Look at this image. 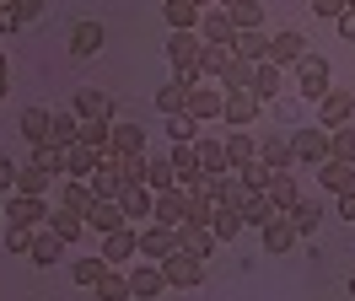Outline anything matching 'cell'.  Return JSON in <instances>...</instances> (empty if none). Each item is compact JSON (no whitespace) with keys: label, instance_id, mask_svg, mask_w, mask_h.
Masks as SVG:
<instances>
[{"label":"cell","instance_id":"6da1fadb","mask_svg":"<svg viewBox=\"0 0 355 301\" xmlns=\"http://www.w3.org/2000/svg\"><path fill=\"white\" fill-rule=\"evenodd\" d=\"M156 269H162V280H167L173 291H189V285H200V280H205V264H200L194 253H183V248H178V253H167Z\"/></svg>","mask_w":355,"mask_h":301},{"label":"cell","instance_id":"5b68a950","mask_svg":"<svg viewBox=\"0 0 355 301\" xmlns=\"http://www.w3.org/2000/svg\"><path fill=\"white\" fill-rule=\"evenodd\" d=\"M108 156H113V162H124V156H146V129L135 124V119H113Z\"/></svg>","mask_w":355,"mask_h":301},{"label":"cell","instance_id":"d4e9b609","mask_svg":"<svg viewBox=\"0 0 355 301\" xmlns=\"http://www.w3.org/2000/svg\"><path fill=\"white\" fill-rule=\"evenodd\" d=\"M162 17H167L173 33H200V6H194V0H167Z\"/></svg>","mask_w":355,"mask_h":301},{"label":"cell","instance_id":"7a4b0ae2","mask_svg":"<svg viewBox=\"0 0 355 301\" xmlns=\"http://www.w3.org/2000/svg\"><path fill=\"white\" fill-rule=\"evenodd\" d=\"M291 162H302V167H323L329 162V129H296L291 135Z\"/></svg>","mask_w":355,"mask_h":301},{"label":"cell","instance_id":"6f0895ef","mask_svg":"<svg viewBox=\"0 0 355 301\" xmlns=\"http://www.w3.org/2000/svg\"><path fill=\"white\" fill-rule=\"evenodd\" d=\"M11 189H17V162H11V156H0V194L11 199Z\"/></svg>","mask_w":355,"mask_h":301},{"label":"cell","instance_id":"9a60e30c","mask_svg":"<svg viewBox=\"0 0 355 301\" xmlns=\"http://www.w3.org/2000/svg\"><path fill=\"white\" fill-rule=\"evenodd\" d=\"M167 253H178V232H167V226H146V232H140V258H156V264H162V258Z\"/></svg>","mask_w":355,"mask_h":301},{"label":"cell","instance_id":"4316f807","mask_svg":"<svg viewBox=\"0 0 355 301\" xmlns=\"http://www.w3.org/2000/svg\"><path fill=\"white\" fill-rule=\"evenodd\" d=\"M97 49H103V27H97V22H76V27H70V54H76V60H92Z\"/></svg>","mask_w":355,"mask_h":301},{"label":"cell","instance_id":"db71d44e","mask_svg":"<svg viewBox=\"0 0 355 301\" xmlns=\"http://www.w3.org/2000/svg\"><path fill=\"white\" fill-rule=\"evenodd\" d=\"M221 205H226V210H237V215H243V205H248L243 178H221Z\"/></svg>","mask_w":355,"mask_h":301},{"label":"cell","instance_id":"ffe728a7","mask_svg":"<svg viewBox=\"0 0 355 301\" xmlns=\"http://www.w3.org/2000/svg\"><path fill=\"white\" fill-rule=\"evenodd\" d=\"M221 146H226V172H243L248 162H259V146H253V135H243V129L226 135Z\"/></svg>","mask_w":355,"mask_h":301},{"label":"cell","instance_id":"f546056e","mask_svg":"<svg viewBox=\"0 0 355 301\" xmlns=\"http://www.w3.org/2000/svg\"><path fill=\"white\" fill-rule=\"evenodd\" d=\"M146 189L151 194H173L178 189V172L167 156H146Z\"/></svg>","mask_w":355,"mask_h":301},{"label":"cell","instance_id":"484cf974","mask_svg":"<svg viewBox=\"0 0 355 301\" xmlns=\"http://www.w3.org/2000/svg\"><path fill=\"white\" fill-rule=\"evenodd\" d=\"M226 22H232V33H264V6L237 0V6H226Z\"/></svg>","mask_w":355,"mask_h":301},{"label":"cell","instance_id":"9c48e42d","mask_svg":"<svg viewBox=\"0 0 355 301\" xmlns=\"http://www.w3.org/2000/svg\"><path fill=\"white\" fill-rule=\"evenodd\" d=\"M87 226L97 237H113V232H124V226H130V215H124V205H119V199H97V205H92V215H87Z\"/></svg>","mask_w":355,"mask_h":301},{"label":"cell","instance_id":"e0dca14e","mask_svg":"<svg viewBox=\"0 0 355 301\" xmlns=\"http://www.w3.org/2000/svg\"><path fill=\"white\" fill-rule=\"evenodd\" d=\"M200 38L216 43V49H232V43H237V33H232L226 11H200Z\"/></svg>","mask_w":355,"mask_h":301},{"label":"cell","instance_id":"8d00e7d4","mask_svg":"<svg viewBox=\"0 0 355 301\" xmlns=\"http://www.w3.org/2000/svg\"><path fill=\"white\" fill-rule=\"evenodd\" d=\"M119 205H124V215H130V226H135L140 215H151V210H156V194L146 189V183H135V189H124V199H119Z\"/></svg>","mask_w":355,"mask_h":301},{"label":"cell","instance_id":"6125c7cd","mask_svg":"<svg viewBox=\"0 0 355 301\" xmlns=\"http://www.w3.org/2000/svg\"><path fill=\"white\" fill-rule=\"evenodd\" d=\"M339 215H345V221H355V189L339 194Z\"/></svg>","mask_w":355,"mask_h":301},{"label":"cell","instance_id":"60d3db41","mask_svg":"<svg viewBox=\"0 0 355 301\" xmlns=\"http://www.w3.org/2000/svg\"><path fill=\"white\" fill-rule=\"evenodd\" d=\"M226 64H232V49H216V43H205V49H200V64H194V70L221 81V76H226Z\"/></svg>","mask_w":355,"mask_h":301},{"label":"cell","instance_id":"f907efd6","mask_svg":"<svg viewBox=\"0 0 355 301\" xmlns=\"http://www.w3.org/2000/svg\"><path fill=\"white\" fill-rule=\"evenodd\" d=\"M167 140H173V146H194V140H200V129H194V119H189V113H178V119H167Z\"/></svg>","mask_w":355,"mask_h":301},{"label":"cell","instance_id":"f1b7e54d","mask_svg":"<svg viewBox=\"0 0 355 301\" xmlns=\"http://www.w3.org/2000/svg\"><path fill=\"white\" fill-rule=\"evenodd\" d=\"M264 199H269L280 215H286L291 205L302 199V189H296V178H291V172H275V178H269V189H264Z\"/></svg>","mask_w":355,"mask_h":301},{"label":"cell","instance_id":"be15d7a7","mask_svg":"<svg viewBox=\"0 0 355 301\" xmlns=\"http://www.w3.org/2000/svg\"><path fill=\"white\" fill-rule=\"evenodd\" d=\"M11 92V64H6V49H0V97Z\"/></svg>","mask_w":355,"mask_h":301},{"label":"cell","instance_id":"9f6ffc18","mask_svg":"<svg viewBox=\"0 0 355 301\" xmlns=\"http://www.w3.org/2000/svg\"><path fill=\"white\" fill-rule=\"evenodd\" d=\"M6 248L11 253H33V226H11L6 221Z\"/></svg>","mask_w":355,"mask_h":301},{"label":"cell","instance_id":"ba28073f","mask_svg":"<svg viewBox=\"0 0 355 301\" xmlns=\"http://www.w3.org/2000/svg\"><path fill=\"white\" fill-rule=\"evenodd\" d=\"M6 221H11V226H38V221H49V199L11 194V199H6Z\"/></svg>","mask_w":355,"mask_h":301},{"label":"cell","instance_id":"ee69618b","mask_svg":"<svg viewBox=\"0 0 355 301\" xmlns=\"http://www.w3.org/2000/svg\"><path fill=\"white\" fill-rule=\"evenodd\" d=\"M264 49H269L264 33H237V43H232V54H237V60H248V64L264 60Z\"/></svg>","mask_w":355,"mask_h":301},{"label":"cell","instance_id":"bcb514c9","mask_svg":"<svg viewBox=\"0 0 355 301\" xmlns=\"http://www.w3.org/2000/svg\"><path fill=\"white\" fill-rule=\"evenodd\" d=\"M92 291H97L103 301H130V275H119V269H108V275L97 280Z\"/></svg>","mask_w":355,"mask_h":301},{"label":"cell","instance_id":"91938a15","mask_svg":"<svg viewBox=\"0 0 355 301\" xmlns=\"http://www.w3.org/2000/svg\"><path fill=\"white\" fill-rule=\"evenodd\" d=\"M339 33H345V43H355V6H345V17H339Z\"/></svg>","mask_w":355,"mask_h":301},{"label":"cell","instance_id":"277c9868","mask_svg":"<svg viewBox=\"0 0 355 301\" xmlns=\"http://www.w3.org/2000/svg\"><path fill=\"white\" fill-rule=\"evenodd\" d=\"M350 119H355V92L350 86H329V97L318 103V124L339 129V124H350Z\"/></svg>","mask_w":355,"mask_h":301},{"label":"cell","instance_id":"f6af8a7d","mask_svg":"<svg viewBox=\"0 0 355 301\" xmlns=\"http://www.w3.org/2000/svg\"><path fill=\"white\" fill-rule=\"evenodd\" d=\"M210 232H216V242H232V237L243 232V215L226 210V205H216V215H210Z\"/></svg>","mask_w":355,"mask_h":301},{"label":"cell","instance_id":"8fae6325","mask_svg":"<svg viewBox=\"0 0 355 301\" xmlns=\"http://www.w3.org/2000/svg\"><path fill=\"white\" fill-rule=\"evenodd\" d=\"M87 183H92V194H97V199H124V189H130L113 156H103V162H97V172H92Z\"/></svg>","mask_w":355,"mask_h":301},{"label":"cell","instance_id":"94428289","mask_svg":"<svg viewBox=\"0 0 355 301\" xmlns=\"http://www.w3.org/2000/svg\"><path fill=\"white\" fill-rule=\"evenodd\" d=\"M11 27H22V17H17V6H0V33H11Z\"/></svg>","mask_w":355,"mask_h":301},{"label":"cell","instance_id":"03108f58","mask_svg":"<svg viewBox=\"0 0 355 301\" xmlns=\"http://www.w3.org/2000/svg\"><path fill=\"white\" fill-rule=\"evenodd\" d=\"M350 296H355V280H350Z\"/></svg>","mask_w":355,"mask_h":301},{"label":"cell","instance_id":"e7e4bbea","mask_svg":"<svg viewBox=\"0 0 355 301\" xmlns=\"http://www.w3.org/2000/svg\"><path fill=\"white\" fill-rule=\"evenodd\" d=\"M0 221H6V205H0Z\"/></svg>","mask_w":355,"mask_h":301},{"label":"cell","instance_id":"f5cc1de1","mask_svg":"<svg viewBox=\"0 0 355 301\" xmlns=\"http://www.w3.org/2000/svg\"><path fill=\"white\" fill-rule=\"evenodd\" d=\"M33 167H44L49 178L65 172V150H60V146H33Z\"/></svg>","mask_w":355,"mask_h":301},{"label":"cell","instance_id":"816d5d0a","mask_svg":"<svg viewBox=\"0 0 355 301\" xmlns=\"http://www.w3.org/2000/svg\"><path fill=\"white\" fill-rule=\"evenodd\" d=\"M183 103H189V92H183V86H162V92H156V108H162V113H167V119H178V113H183Z\"/></svg>","mask_w":355,"mask_h":301},{"label":"cell","instance_id":"1f68e13d","mask_svg":"<svg viewBox=\"0 0 355 301\" xmlns=\"http://www.w3.org/2000/svg\"><path fill=\"white\" fill-rule=\"evenodd\" d=\"M318 183H323V189L329 194H350L355 189V167H345V162H323V167H318Z\"/></svg>","mask_w":355,"mask_h":301},{"label":"cell","instance_id":"74e56055","mask_svg":"<svg viewBox=\"0 0 355 301\" xmlns=\"http://www.w3.org/2000/svg\"><path fill=\"white\" fill-rule=\"evenodd\" d=\"M49 183H54V178H49L44 167H17V189H11V194H33V199H49Z\"/></svg>","mask_w":355,"mask_h":301},{"label":"cell","instance_id":"681fc988","mask_svg":"<svg viewBox=\"0 0 355 301\" xmlns=\"http://www.w3.org/2000/svg\"><path fill=\"white\" fill-rule=\"evenodd\" d=\"M108 135H113V124H81L76 140H81L87 150H97V156H108Z\"/></svg>","mask_w":355,"mask_h":301},{"label":"cell","instance_id":"f35d334b","mask_svg":"<svg viewBox=\"0 0 355 301\" xmlns=\"http://www.w3.org/2000/svg\"><path fill=\"white\" fill-rule=\"evenodd\" d=\"M194 150H200V172L226 178V146H221V140H194Z\"/></svg>","mask_w":355,"mask_h":301},{"label":"cell","instance_id":"e575fe53","mask_svg":"<svg viewBox=\"0 0 355 301\" xmlns=\"http://www.w3.org/2000/svg\"><path fill=\"white\" fill-rule=\"evenodd\" d=\"M259 162H264L269 172H286V167H291V140H286V135H264V150H259Z\"/></svg>","mask_w":355,"mask_h":301},{"label":"cell","instance_id":"4dcf8cb0","mask_svg":"<svg viewBox=\"0 0 355 301\" xmlns=\"http://www.w3.org/2000/svg\"><path fill=\"white\" fill-rule=\"evenodd\" d=\"M60 205H65V210H76V215H92L97 194H92V183H87V178H70L65 189H60Z\"/></svg>","mask_w":355,"mask_h":301},{"label":"cell","instance_id":"7bdbcfd3","mask_svg":"<svg viewBox=\"0 0 355 301\" xmlns=\"http://www.w3.org/2000/svg\"><path fill=\"white\" fill-rule=\"evenodd\" d=\"M76 135H81V119L76 113H54V129H49V146H76Z\"/></svg>","mask_w":355,"mask_h":301},{"label":"cell","instance_id":"11a10c76","mask_svg":"<svg viewBox=\"0 0 355 301\" xmlns=\"http://www.w3.org/2000/svg\"><path fill=\"white\" fill-rule=\"evenodd\" d=\"M269 178H275V172H269L264 162H248V167H243V189H248V194H264Z\"/></svg>","mask_w":355,"mask_h":301},{"label":"cell","instance_id":"ac0fdd59","mask_svg":"<svg viewBox=\"0 0 355 301\" xmlns=\"http://www.w3.org/2000/svg\"><path fill=\"white\" fill-rule=\"evenodd\" d=\"M167 162H173V172H178V189H194V183L205 178V172H200V150H194V146H173Z\"/></svg>","mask_w":355,"mask_h":301},{"label":"cell","instance_id":"d6986e66","mask_svg":"<svg viewBox=\"0 0 355 301\" xmlns=\"http://www.w3.org/2000/svg\"><path fill=\"white\" fill-rule=\"evenodd\" d=\"M178 248H183V253H194V258H210L221 242H216L210 226H178Z\"/></svg>","mask_w":355,"mask_h":301},{"label":"cell","instance_id":"d590c367","mask_svg":"<svg viewBox=\"0 0 355 301\" xmlns=\"http://www.w3.org/2000/svg\"><path fill=\"white\" fill-rule=\"evenodd\" d=\"M97 162H103V156H97V150H87L81 140H76V146H65V172H70V178H92V172H97Z\"/></svg>","mask_w":355,"mask_h":301},{"label":"cell","instance_id":"603a6c76","mask_svg":"<svg viewBox=\"0 0 355 301\" xmlns=\"http://www.w3.org/2000/svg\"><path fill=\"white\" fill-rule=\"evenodd\" d=\"M286 221L296 226V237H312L318 226H323V205H318V199H296V205L286 210Z\"/></svg>","mask_w":355,"mask_h":301},{"label":"cell","instance_id":"3957f363","mask_svg":"<svg viewBox=\"0 0 355 301\" xmlns=\"http://www.w3.org/2000/svg\"><path fill=\"white\" fill-rule=\"evenodd\" d=\"M296 81H302V97H307V103H323V97H329V60H323V54H302V60H296Z\"/></svg>","mask_w":355,"mask_h":301},{"label":"cell","instance_id":"2e32d148","mask_svg":"<svg viewBox=\"0 0 355 301\" xmlns=\"http://www.w3.org/2000/svg\"><path fill=\"white\" fill-rule=\"evenodd\" d=\"M140 253V232L135 226H124V232H113V237H103V264H124V258H135Z\"/></svg>","mask_w":355,"mask_h":301},{"label":"cell","instance_id":"b9f144b4","mask_svg":"<svg viewBox=\"0 0 355 301\" xmlns=\"http://www.w3.org/2000/svg\"><path fill=\"white\" fill-rule=\"evenodd\" d=\"M275 215H280V210L269 205L264 194H248V205H243V226H259V232H264V226L275 221Z\"/></svg>","mask_w":355,"mask_h":301},{"label":"cell","instance_id":"44dd1931","mask_svg":"<svg viewBox=\"0 0 355 301\" xmlns=\"http://www.w3.org/2000/svg\"><path fill=\"white\" fill-rule=\"evenodd\" d=\"M275 92H280V70H275L269 60H259V64H253V81H248V97L264 108L269 97H275Z\"/></svg>","mask_w":355,"mask_h":301},{"label":"cell","instance_id":"680465c9","mask_svg":"<svg viewBox=\"0 0 355 301\" xmlns=\"http://www.w3.org/2000/svg\"><path fill=\"white\" fill-rule=\"evenodd\" d=\"M312 11H318V17H329V22H339V17H345V6H339V0H318Z\"/></svg>","mask_w":355,"mask_h":301},{"label":"cell","instance_id":"d6a6232c","mask_svg":"<svg viewBox=\"0 0 355 301\" xmlns=\"http://www.w3.org/2000/svg\"><path fill=\"white\" fill-rule=\"evenodd\" d=\"M296 242H302V237H296V226H291L286 215H275V221L264 226V248H269V253H291Z\"/></svg>","mask_w":355,"mask_h":301},{"label":"cell","instance_id":"ab89813d","mask_svg":"<svg viewBox=\"0 0 355 301\" xmlns=\"http://www.w3.org/2000/svg\"><path fill=\"white\" fill-rule=\"evenodd\" d=\"M329 156H334V162H345V167H355V129L350 124L329 129Z\"/></svg>","mask_w":355,"mask_h":301},{"label":"cell","instance_id":"7c38bea8","mask_svg":"<svg viewBox=\"0 0 355 301\" xmlns=\"http://www.w3.org/2000/svg\"><path fill=\"white\" fill-rule=\"evenodd\" d=\"M200 49H205L200 33H173V38H167V60H173V70H194V64H200Z\"/></svg>","mask_w":355,"mask_h":301},{"label":"cell","instance_id":"c3c4849f","mask_svg":"<svg viewBox=\"0 0 355 301\" xmlns=\"http://www.w3.org/2000/svg\"><path fill=\"white\" fill-rule=\"evenodd\" d=\"M248 81H253V64L232 54V64H226V76H221V92H248Z\"/></svg>","mask_w":355,"mask_h":301},{"label":"cell","instance_id":"cb8c5ba5","mask_svg":"<svg viewBox=\"0 0 355 301\" xmlns=\"http://www.w3.org/2000/svg\"><path fill=\"white\" fill-rule=\"evenodd\" d=\"M22 140H33V146H49V129H54V113L49 108H22Z\"/></svg>","mask_w":355,"mask_h":301},{"label":"cell","instance_id":"8992f818","mask_svg":"<svg viewBox=\"0 0 355 301\" xmlns=\"http://www.w3.org/2000/svg\"><path fill=\"white\" fill-rule=\"evenodd\" d=\"M70 113H76L81 124H113V97H108V92H97V86H81Z\"/></svg>","mask_w":355,"mask_h":301},{"label":"cell","instance_id":"836d02e7","mask_svg":"<svg viewBox=\"0 0 355 301\" xmlns=\"http://www.w3.org/2000/svg\"><path fill=\"white\" fill-rule=\"evenodd\" d=\"M27 258H33L38 269H49V264H60V258H65V242H60L54 232H38V237H33V253H27Z\"/></svg>","mask_w":355,"mask_h":301},{"label":"cell","instance_id":"7dc6e473","mask_svg":"<svg viewBox=\"0 0 355 301\" xmlns=\"http://www.w3.org/2000/svg\"><path fill=\"white\" fill-rule=\"evenodd\" d=\"M70 275H76V285H97V280L108 275V264H103V253H92V258H76Z\"/></svg>","mask_w":355,"mask_h":301},{"label":"cell","instance_id":"7402d4cb","mask_svg":"<svg viewBox=\"0 0 355 301\" xmlns=\"http://www.w3.org/2000/svg\"><path fill=\"white\" fill-rule=\"evenodd\" d=\"M221 119H226V124H237V129H248L253 119H259V103H253L248 92H226V103H221Z\"/></svg>","mask_w":355,"mask_h":301},{"label":"cell","instance_id":"52a82bcc","mask_svg":"<svg viewBox=\"0 0 355 301\" xmlns=\"http://www.w3.org/2000/svg\"><path fill=\"white\" fill-rule=\"evenodd\" d=\"M302 54H307V38H302V33H269V49H264V60L275 64V70H280V64H296L302 60Z\"/></svg>","mask_w":355,"mask_h":301},{"label":"cell","instance_id":"5bb4252c","mask_svg":"<svg viewBox=\"0 0 355 301\" xmlns=\"http://www.w3.org/2000/svg\"><path fill=\"white\" fill-rule=\"evenodd\" d=\"M221 103H226V92H216V86H194L189 92V103H183V113L200 124V119H221Z\"/></svg>","mask_w":355,"mask_h":301},{"label":"cell","instance_id":"83f0119b","mask_svg":"<svg viewBox=\"0 0 355 301\" xmlns=\"http://www.w3.org/2000/svg\"><path fill=\"white\" fill-rule=\"evenodd\" d=\"M49 232L60 237V242H81V232H87V215H76V210H49Z\"/></svg>","mask_w":355,"mask_h":301},{"label":"cell","instance_id":"30bf717a","mask_svg":"<svg viewBox=\"0 0 355 301\" xmlns=\"http://www.w3.org/2000/svg\"><path fill=\"white\" fill-rule=\"evenodd\" d=\"M156 226H167V232H178V226H189V199H183V189L173 194H156V210H151Z\"/></svg>","mask_w":355,"mask_h":301},{"label":"cell","instance_id":"4fadbf2b","mask_svg":"<svg viewBox=\"0 0 355 301\" xmlns=\"http://www.w3.org/2000/svg\"><path fill=\"white\" fill-rule=\"evenodd\" d=\"M162 291H167V280H162L156 264H135V269H130V296L135 301H156Z\"/></svg>","mask_w":355,"mask_h":301}]
</instances>
